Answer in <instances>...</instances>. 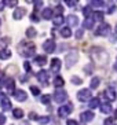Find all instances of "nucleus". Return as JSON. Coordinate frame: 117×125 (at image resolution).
<instances>
[{
	"instance_id": "1",
	"label": "nucleus",
	"mask_w": 117,
	"mask_h": 125,
	"mask_svg": "<svg viewBox=\"0 0 117 125\" xmlns=\"http://www.w3.org/2000/svg\"><path fill=\"white\" fill-rule=\"evenodd\" d=\"M90 56L98 65H106L107 59H109V55L106 54V51H103L102 48H99V47H92L90 50Z\"/></svg>"
},
{
	"instance_id": "2",
	"label": "nucleus",
	"mask_w": 117,
	"mask_h": 125,
	"mask_svg": "<svg viewBox=\"0 0 117 125\" xmlns=\"http://www.w3.org/2000/svg\"><path fill=\"white\" fill-rule=\"evenodd\" d=\"M77 61H79V51H77V50H72L70 52L66 54L65 62H66V67H68V69L72 67V66H74Z\"/></svg>"
},
{
	"instance_id": "3",
	"label": "nucleus",
	"mask_w": 117,
	"mask_h": 125,
	"mask_svg": "<svg viewBox=\"0 0 117 125\" xmlns=\"http://www.w3.org/2000/svg\"><path fill=\"white\" fill-rule=\"evenodd\" d=\"M21 45H23V51H21V54H23L25 56H33L35 51H36V45L33 43H21Z\"/></svg>"
},
{
	"instance_id": "4",
	"label": "nucleus",
	"mask_w": 117,
	"mask_h": 125,
	"mask_svg": "<svg viewBox=\"0 0 117 125\" xmlns=\"http://www.w3.org/2000/svg\"><path fill=\"white\" fill-rule=\"evenodd\" d=\"M77 99L80 100V102H87V100L91 99V91H90V88H84V89L77 92Z\"/></svg>"
},
{
	"instance_id": "5",
	"label": "nucleus",
	"mask_w": 117,
	"mask_h": 125,
	"mask_svg": "<svg viewBox=\"0 0 117 125\" xmlns=\"http://www.w3.org/2000/svg\"><path fill=\"white\" fill-rule=\"evenodd\" d=\"M72 111H73V106H72V103H68V104H63L58 109V115L59 117H66Z\"/></svg>"
},
{
	"instance_id": "6",
	"label": "nucleus",
	"mask_w": 117,
	"mask_h": 125,
	"mask_svg": "<svg viewBox=\"0 0 117 125\" xmlns=\"http://www.w3.org/2000/svg\"><path fill=\"white\" fill-rule=\"evenodd\" d=\"M109 32H110V25L109 23H102L95 30V36H106V34H109Z\"/></svg>"
},
{
	"instance_id": "7",
	"label": "nucleus",
	"mask_w": 117,
	"mask_h": 125,
	"mask_svg": "<svg viewBox=\"0 0 117 125\" xmlns=\"http://www.w3.org/2000/svg\"><path fill=\"white\" fill-rule=\"evenodd\" d=\"M43 48L44 51L47 52V54H51V52L55 51V41L52 40V39H48V40H46L43 43Z\"/></svg>"
},
{
	"instance_id": "8",
	"label": "nucleus",
	"mask_w": 117,
	"mask_h": 125,
	"mask_svg": "<svg viewBox=\"0 0 117 125\" xmlns=\"http://www.w3.org/2000/svg\"><path fill=\"white\" fill-rule=\"evenodd\" d=\"M54 100L57 103H62V102H65L66 99H68V94H66L65 91H55V94H54Z\"/></svg>"
},
{
	"instance_id": "9",
	"label": "nucleus",
	"mask_w": 117,
	"mask_h": 125,
	"mask_svg": "<svg viewBox=\"0 0 117 125\" xmlns=\"http://www.w3.org/2000/svg\"><path fill=\"white\" fill-rule=\"evenodd\" d=\"M0 106H1V110H4V111L11 110V102L7 96H1V99H0Z\"/></svg>"
},
{
	"instance_id": "10",
	"label": "nucleus",
	"mask_w": 117,
	"mask_h": 125,
	"mask_svg": "<svg viewBox=\"0 0 117 125\" xmlns=\"http://www.w3.org/2000/svg\"><path fill=\"white\" fill-rule=\"evenodd\" d=\"M37 80L40 81L43 85H46L47 87V81H48V73L46 72V70H40L39 73H37Z\"/></svg>"
},
{
	"instance_id": "11",
	"label": "nucleus",
	"mask_w": 117,
	"mask_h": 125,
	"mask_svg": "<svg viewBox=\"0 0 117 125\" xmlns=\"http://www.w3.org/2000/svg\"><path fill=\"white\" fill-rule=\"evenodd\" d=\"M105 98L106 99H109V100H116V98H117V95H116V89L114 88H112V87H109V88L105 91Z\"/></svg>"
},
{
	"instance_id": "12",
	"label": "nucleus",
	"mask_w": 117,
	"mask_h": 125,
	"mask_svg": "<svg viewBox=\"0 0 117 125\" xmlns=\"http://www.w3.org/2000/svg\"><path fill=\"white\" fill-rule=\"evenodd\" d=\"M80 120L83 122H90V121H92L94 120V113L92 111H84V113H81V115H80Z\"/></svg>"
},
{
	"instance_id": "13",
	"label": "nucleus",
	"mask_w": 117,
	"mask_h": 125,
	"mask_svg": "<svg viewBox=\"0 0 117 125\" xmlns=\"http://www.w3.org/2000/svg\"><path fill=\"white\" fill-rule=\"evenodd\" d=\"M14 98L18 102H23V100H26V92L23 91V89H17V91L14 92Z\"/></svg>"
},
{
	"instance_id": "14",
	"label": "nucleus",
	"mask_w": 117,
	"mask_h": 125,
	"mask_svg": "<svg viewBox=\"0 0 117 125\" xmlns=\"http://www.w3.org/2000/svg\"><path fill=\"white\" fill-rule=\"evenodd\" d=\"M4 85H6V88H7V91L10 92V94L15 92V81L12 80V78H7L6 83H4Z\"/></svg>"
},
{
	"instance_id": "15",
	"label": "nucleus",
	"mask_w": 117,
	"mask_h": 125,
	"mask_svg": "<svg viewBox=\"0 0 117 125\" xmlns=\"http://www.w3.org/2000/svg\"><path fill=\"white\" fill-rule=\"evenodd\" d=\"M25 14H26V10H25V8H22V7H19V8H17V10L14 11V14H12V18L17 19V21H19V19H21Z\"/></svg>"
},
{
	"instance_id": "16",
	"label": "nucleus",
	"mask_w": 117,
	"mask_h": 125,
	"mask_svg": "<svg viewBox=\"0 0 117 125\" xmlns=\"http://www.w3.org/2000/svg\"><path fill=\"white\" fill-rule=\"evenodd\" d=\"M66 22H68V26H70V28H74V26L79 25V19H77L76 15H68Z\"/></svg>"
},
{
	"instance_id": "17",
	"label": "nucleus",
	"mask_w": 117,
	"mask_h": 125,
	"mask_svg": "<svg viewBox=\"0 0 117 125\" xmlns=\"http://www.w3.org/2000/svg\"><path fill=\"white\" fill-rule=\"evenodd\" d=\"M61 69V61L58 58H54L51 61V72H59Z\"/></svg>"
},
{
	"instance_id": "18",
	"label": "nucleus",
	"mask_w": 117,
	"mask_h": 125,
	"mask_svg": "<svg viewBox=\"0 0 117 125\" xmlns=\"http://www.w3.org/2000/svg\"><path fill=\"white\" fill-rule=\"evenodd\" d=\"M41 15H43V18L46 19V21H48V19H51L52 17H54V11H52L51 8H44Z\"/></svg>"
},
{
	"instance_id": "19",
	"label": "nucleus",
	"mask_w": 117,
	"mask_h": 125,
	"mask_svg": "<svg viewBox=\"0 0 117 125\" xmlns=\"http://www.w3.org/2000/svg\"><path fill=\"white\" fill-rule=\"evenodd\" d=\"M92 26H94V18H85L84 22H83V28L84 29H92Z\"/></svg>"
},
{
	"instance_id": "20",
	"label": "nucleus",
	"mask_w": 117,
	"mask_h": 125,
	"mask_svg": "<svg viewBox=\"0 0 117 125\" xmlns=\"http://www.w3.org/2000/svg\"><path fill=\"white\" fill-rule=\"evenodd\" d=\"M10 56H11V50H8V48L0 50V59H8Z\"/></svg>"
},
{
	"instance_id": "21",
	"label": "nucleus",
	"mask_w": 117,
	"mask_h": 125,
	"mask_svg": "<svg viewBox=\"0 0 117 125\" xmlns=\"http://www.w3.org/2000/svg\"><path fill=\"white\" fill-rule=\"evenodd\" d=\"M101 111L105 113V114L112 113V104H110V103H102V104H101Z\"/></svg>"
},
{
	"instance_id": "22",
	"label": "nucleus",
	"mask_w": 117,
	"mask_h": 125,
	"mask_svg": "<svg viewBox=\"0 0 117 125\" xmlns=\"http://www.w3.org/2000/svg\"><path fill=\"white\" fill-rule=\"evenodd\" d=\"M35 61H36V63L39 66H43V65H46V62H47V56L46 55H37Z\"/></svg>"
},
{
	"instance_id": "23",
	"label": "nucleus",
	"mask_w": 117,
	"mask_h": 125,
	"mask_svg": "<svg viewBox=\"0 0 117 125\" xmlns=\"http://www.w3.org/2000/svg\"><path fill=\"white\" fill-rule=\"evenodd\" d=\"M54 85H55V88H61V87H63L65 85V81H63L62 77H55L54 78Z\"/></svg>"
},
{
	"instance_id": "24",
	"label": "nucleus",
	"mask_w": 117,
	"mask_h": 125,
	"mask_svg": "<svg viewBox=\"0 0 117 125\" xmlns=\"http://www.w3.org/2000/svg\"><path fill=\"white\" fill-rule=\"evenodd\" d=\"M61 36L65 37V39H69V37L72 36V30H70V28H62V29H61Z\"/></svg>"
},
{
	"instance_id": "25",
	"label": "nucleus",
	"mask_w": 117,
	"mask_h": 125,
	"mask_svg": "<svg viewBox=\"0 0 117 125\" xmlns=\"http://www.w3.org/2000/svg\"><path fill=\"white\" fill-rule=\"evenodd\" d=\"M99 83H101V78L99 77H92L91 80V84H90V87H91V89H95L99 87Z\"/></svg>"
},
{
	"instance_id": "26",
	"label": "nucleus",
	"mask_w": 117,
	"mask_h": 125,
	"mask_svg": "<svg viewBox=\"0 0 117 125\" xmlns=\"http://www.w3.org/2000/svg\"><path fill=\"white\" fill-rule=\"evenodd\" d=\"M12 115H14V118L19 120V118L23 117V110H22V109H14V110H12Z\"/></svg>"
},
{
	"instance_id": "27",
	"label": "nucleus",
	"mask_w": 117,
	"mask_h": 125,
	"mask_svg": "<svg viewBox=\"0 0 117 125\" xmlns=\"http://www.w3.org/2000/svg\"><path fill=\"white\" fill-rule=\"evenodd\" d=\"M63 21H65V18H63L62 15H57V17L54 18V21H52V22H54L55 26H61V25L63 23Z\"/></svg>"
},
{
	"instance_id": "28",
	"label": "nucleus",
	"mask_w": 117,
	"mask_h": 125,
	"mask_svg": "<svg viewBox=\"0 0 117 125\" xmlns=\"http://www.w3.org/2000/svg\"><path fill=\"white\" fill-rule=\"evenodd\" d=\"M36 29H35V28H28V29H26V37H28V39H33V37L36 36Z\"/></svg>"
},
{
	"instance_id": "29",
	"label": "nucleus",
	"mask_w": 117,
	"mask_h": 125,
	"mask_svg": "<svg viewBox=\"0 0 117 125\" xmlns=\"http://www.w3.org/2000/svg\"><path fill=\"white\" fill-rule=\"evenodd\" d=\"M99 102H101V100H99V98H92V99L90 100V107H91V109L98 107L99 106Z\"/></svg>"
},
{
	"instance_id": "30",
	"label": "nucleus",
	"mask_w": 117,
	"mask_h": 125,
	"mask_svg": "<svg viewBox=\"0 0 117 125\" xmlns=\"http://www.w3.org/2000/svg\"><path fill=\"white\" fill-rule=\"evenodd\" d=\"M92 15H94V21H103V12L102 11H95L92 12Z\"/></svg>"
},
{
	"instance_id": "31",
	"label": "nucleus",
	"mask_w": 117,
	"mask_h": 125,
	"mask_svg": "<svg viewBox=\"0 0 117 125\" xmlns=\"http://www.w3.org/2000/svg\"><path fill=\"white\" fill-rule=\"evenodd\" d=\"M70 81L73 83L74 85H80V84H83V80H81L80 77H77V76H73V77L70 78Z\"/></svg>"
},
{
	"instance_id": "32",
	"label": "nucleus",
	"mask_w": 117,
	"mask_h": 125,
	"mask_svg": "<svg viewBox=\"0 0 117 125\" xmlns=\"http://www.w3.org/2000/svg\"><path fill=\"white\" fill-rule=\"evenodd\" d=\"M30 92H32L33 96H39V95H40V89L37 88V87H35V85L30 87Z\"/></svg>"
},
{
	"instance_id": "33",
	"label": "nucleus",
	"mask_w": 117,
	"mask_h": 125,
	"mask_svg": "<svg viewBox=\"0 0 117 125\" xmlns=\"http://www.w3.org/2000/svg\"><path fill=\"white\" fill-rule=\"evenodd\" d=\"M83 14L87 17V18H90V15L92 14V11H91V7L90 6H87V7H84V10H83Z\"/></svg>"
},
{
	"instance_id": "34",
	"label": "nucleus",
	"mask_w": 117,
	"mask_h": 125,
	"mask_svg": "<svg viewBox=\"0 0 117 125\" xmlns=\"http://www.w3.org/2000/svg\"><path fill=\"white\" fill-rule=\"evenodd\" d=\"M37 120H39V122H40L41 125L48 124V122H50V117H47V115H46V117H41V118H37Z\"/></svg>"
},
{
	"instance_id": "35",
	"label": "nucleus",
	"mask_w": 117,
	"mask_h": 125,
	"mask_svg": "<svg viewBox=\"0 0 117 125\" xmlns=\"http://www.w3.org/2000/svg\"><path fill=\"white\" fill-rule=\"evenodd\" d=\"M90 4H91V6L98 7V6H103V1H99V0H92V1H90ZM90 4H88V6H90Z\"/></svg>"
},
{
	"instance_id": "36",
	"label": "nucleus",
	"mask_w": 117,
	"mask_h": 125,
	"mask_svg": "<svg viewBox=\"0 0 117 125\" xmlns=\"http://www.w3.org/2000/svg\"><path fill=\"white\" fill-rule=\"evenodd\" d=\"M50 99H51V98H50L48 95L41 96V103H44V104H48V103H50Z\"/></svg>"
},
{
	"instance_id": "37",
	"label": "nucleus",
	"mask_w": 117,
	"mask_h": 125,
	"mask_svg": "<svg viewBox=\"0 0 117 125\" xmlns=\"http://www.w3.org/2000/svg\"><path fill=\"white\" fill-rule=\"evenodd\" d=\"M55 12H57V15H62L63 7H62V6H57V7H55Z\"/></svg>"
},
{
	"instance_id": "38",
	"label": "nucleus",
	"mask_w": 117,
	"mask_h": 125,
	"mask_svg": "<svg viewBox=\"0 0 117 125\" xmlns=\"http://www.w3.org/2000/svg\"><path fill=\"white\" fill-rule=\"evenodd\" d=\"M3 3H4V4H7L8 7H12V6H17V3H18V1H17V0H14V1H8V0H4Z\"/></svg>"
},
{
	"instance_id": "39",
	"label": "nucleus",
	"mask_w": 117,
	"mask_h": 125,
	"mask_svg": "<svg viewBox=\"0 0 117 125\" xmlns=\"http://www.w3.org/2000/svg\"><path fill=\"white\" fill-rule=\"evenodd\" d=\"M66 4H68L69 7H74V6H77V4H79V1H76V0H68V1H66Z\"/></svg>"
},
{
	"instance_id": "40",
	"label": "nucleus",
	"mask_w": 117,
	"mask_h": 125,
	"mask_svg": "<svg viewBox=\"0 0 117 125\" xmlns=\"http://www.w3.org/2000/svg\"><path fill=\"white\" fill-rule=\"evenodd\" d=\"M84 70H85V74H91L92 73V65H87L84 67Z\"/></svg>"
},
{
	"instance_id": "41",
	"label": "nucleus",
	"mask_w": 117,
	"mask_h": 125,
	"mask_svg": "<svg viewBox=\"0 0 117 125\" xmlns=\"http://www.w3.org/2000/svg\"><path fill=\"white\" fill-rule=\"evenodd\" d=\"M113 118L112 117H109V118H106V120H105V122H103V125H113Z\"/></svg>"
},
{
	"instance_id": "42",
	"label": "nucleus",
	"mask_w": 117,
	"mask_h": 125,
	"mask_svg": "<svg viewBox=\"0 0 117 125\" xmlns=\"http://www.w3.org/2000/svg\"><path fill=\"white\" fill-rule=\"evenodd\" d=\"M30 21H33V22H39V18H37L36 12H32V15H30Z\"/></svg>"
},
{
	"instance_id": "43",
	"label": "nucleus",
	"mask_w": 117,
	"mask_h": 125,
	"mask_svg": "<svg viewBox=\"0 0 117 125\" xmlns=\"http://www.w3.org/2000/svg\"><path fill=\"white\" fill-rule=\"evenodd\" d=\"M37 118L39 117H37V114L35 113V111H30L29 113V120H37Z\"/></svg>"
},
{
	"instance_id": "44",
	"label": "nucleus",
	"mask_w": 117,
	"mask_h": 125,
	"mask_svg": "<svg viewBox=\"0 0 117 125\" xmlns=\"http://www.w3.org/2000/svg\"><path fill=\"white\" fill-rule=\"evenodd\" d=\"M114 11H116V6H114V4H112V6L107 8V14H113Z\"/></svg>"
},
{
	"instance_id": "45",
	"label": "nucleus",
	"mask_w": 117,
	"mask_h": 125,
	"mask_svg": "<svg viewBox=\"0 0 117 125\" xmlns=\"http://www.w3.org/2000/svg\"><path fill=\"white\" fill-rule=\"evenodd\" d=\"M23 67H25V70L29 73V72H32L30 70V65H29V62H23Z\"/></svg>"
},
{
	"instance_id": "46",
	"label": "nucleus",
	"mask_w": 117,
	"mask_h": 125,
	"mask_svg": "<svg viewBox=\"0 0 117 125\" xmlns=\"http://www.w3.org/2000/svg\"><path fill=\"white\" fill-rule=\"evenodd\" d=\"M6 124V115H3V114H0V125Z\"/></svg>"
},
{
	"instance_id": "47",
	"label": "nucleus",
	"mask_w": 117,
	"mask_h": 125,
	"mask_svg": "<svg viewBox=\"0 0 117 125\" xmlns=\"http://www.w3.org/2000/svg\"><path fill=\"white\" fill-rule=\"evenodd\" d=\"M66 125H77V121H74V120H68Z\"/></svg>"
},
{
	"instance_id": "48",
	"label": "nucleus",
	"mask_w": 117,
	"mask_h": 125,
	"mask_svg": "<svg viewBox=\"0 0 117 125\" xmlns=\"http://www.w3.org/2000/svg\"><path fill=\"white\" fill-rule=\"evenodd\" d=\"M76 37H77V39H81V37H83V30H77V32H76Z\"/></svg>"
},
{
	"instance_id": "49",
	"label": "nucleus",
	"mask_w": 117,
	"mask_h": 125,
	"mask_svg": "<svg viewBox=\"0 0 117 125\" xmlns=\"http://www.w3.org/2000/svg\"><path fill=\"white\" fill-rule=\"evenodd\" d=\"M41 4H43V1H35V7H36V8H40Z\"/></svg>"
},
{
	"instance_id": "50",
	"label": "nucleus",
	"mask_w": 117,
	"mask_h": 125,
	"mask_svg": "<svg viewBox=\"0 0 117 125\" xmlns=\"http://www.w3.org/2000/svg\"><path fill=\"white\" fill-rule=\"evenodd\" d=\"M110 41H112V43H114V41H116V36H114V34H112V36H110Z\"/></svg>"
},
{
	"instance_id": "51",
	"label": "nucleus",
	"mask_w": 117,
	"mask_h": 125,
	"mask_svg": "<svg viewBox=\"0 0 117 125\" xmlns=\"http://www.w3.org/2000/svg\"><path fill=\"white\" fill-rule=\"evenodd\" d=\"M19 125H29V122H28V121H23V122H21Z\"/></svg>"
},
{
	"instance_id": "52",
	"label": "nucleus",
	"mask_w": 117,
	"mask_h": 125,
	"mask_svg": "<svg viewBox=\"0 0 117 125\" xmlns=\"http://www.w3.org/2000/svg\"><path fill=\"white\" fill-rule=\"evenodd\" d=\"M114 115H116V118H117V110H116V111H114Z\"/></svg>"
},
{
	"instance_id": "53",
	"label": "nucleus",
	"mask_w": 117,
	"mask_h": 125,
	"mask_svg": "<svg viewBox=\"0 0 117 125\" xmlns=\"http://www.w3.org/2000/svg\"><path fill=\"white\" fill-rule=\"evenodd\" d=\"M114 69H116V70H117V63H116V65H114Z\"/></svg>"
},
{
	"instance_id": "54",
	"label": "nucleus",
	"mask_w": 117,
	"mask_h": 125,
	"mask_svg": "<svg viewBox=\"0 0 117 125\" xmlns=\"http://www.w3.org/2000/svg\"><path fill=\"white\" fill-rule=\"evenodd\" d=\"M0 23H1V21H0Z\"/></svg>"
}]
</instances>
